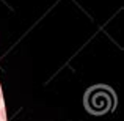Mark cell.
<instances>
[{"label":"cell","mask_w":124,"mask_h":121,"mask_svg":"<svg viewBox=\"0 0 124 121\" xmlns=\"http://www.w3.org/2000/svg\"><path fill=\"white\" fill-rule=\"evenodd\" d=\"M115 94L113 90L104 85H96L91 87L85 94V105H86L88 112L94 113V115H102L107 113L115 107Z\"/></svg>","instance_id":"obj_1"},{"label":"cell","mask_w":124,"mask_h":121,"mask_svg":"<svg viewBox=\"0 0 124 121\" xmlns=\"http://www.w3.org/2000/svg\"><path fill=\"white\" fill-rule=\"evenodd\" d=\"M0 116H2L3 120H6V118H5V116H6V113H5V109H2V110H0Z\"/></svg>","instance_id":"obj_2"},{"label":"cell","mask_w":124,"mask_h":121,"mask_svg":"<svg viewBox=\"0 0 124 121\" xmlns=\"http://www.w3.org/2000/svg\"><path fill=\"white\" fill-rule=\"evenodd\" d=\"M0 96H2V94H0Z\"/></svg>","instance_id":"obj_3"}]
</instances>
